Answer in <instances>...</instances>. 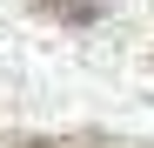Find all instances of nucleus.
<instances>
[{
	"instance_id": "f03ea898",
	"label": "nucleus",
	"mask_w": 154,
	"mask_h": 148,
	"mask_svg": "<svg viewBox=\"0 0 154 148\" xmlns=\"http://www.w3.org/2000/svg\"><path fill=\"white\" fill-rule=\"evenodd\" d=\"M27 148H87V141H27Z\"/></svg>"
},
{
	"instance_id": "f257e3e1",
	"label": "nucleus",
	"mask_w": 154,
	"mask_h": 148,
	"mask_svg": "<svg viewBox=\"0 0 154 148\" xmlns=\"http://www.w3.org/2000/svg\"><path fill=\"white\" fill-rule=\"evenodd\" d=\"M40 14L47 20H67V27H87V20L107 14V0H40Z\"/></svg>"
}]
</instances>
